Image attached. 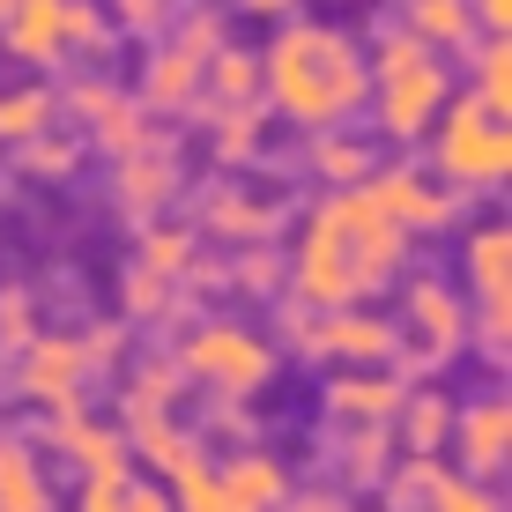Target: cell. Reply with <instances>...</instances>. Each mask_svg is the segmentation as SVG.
<instances>
[{
  "label": "cell",
  "instance_id": "cell-35",
  "mask_svg": "<svg viewBox=\"0 0 512 512\" xmlns=\"http://www.w3.org/2000/svg\"><path fill=\"white\" fill-rule=\"evenodd\" d=\"M238 275H245V290H275V275H282V268H275V253H268V260L253 253V260H245Z\"/></svg>",
  "mask_w": 512,
  "mask_h": 512
},
{
  "label": "cell",
  "instance_id": "cell-15",
  "mask_svg": "<svg viewBox=\"0 0 512 512\" xmlns=\"http://www.w3.org/2000/svg\"><path fill=\"white\" fill-rule=\"evenodd\" d=\"M505 275H512V238H505V223H483L468 238V282H475L483 312H505Z\"/></svg>",
  "mask_w": 512,
  "mask_h": 512
},
{
  "label": "cell",
  "instance_id": "cell-26",
  "mask_svg": "<svg viewBox=\"0 0 512 512\" xmlns=\"http://www.w3.org/2000/svg\"><path fill=\"white\" fill-rule=\"evenodd\" d=\"M60 38H67V45L104 52V38H112V30H104V15L90 8V0H60Z\"/></svg>",
  "mask_w": 512,
  "mask_h": 512
},
{
  "label": "cell",
  "instance_id": "cell-21",
  "mask_svg": "<svg viewBox=\"0 0 512 512\" xmlns=\"http://www.w3.org/2000/svg\"><path fill=\"white\" fill-rule=\"evenodd\" d=\"M52 127V90L30 82V90H0V141H30Z\"/></svg>",
  "mask_w": 512,
  "mask_h": 512
},
{
  "label": "cell",
  "instance_id": "cell-1",
  "mask_svg": "<svg viewBox=\"0 0 512 512\" xmlns=\"http://www.w3.org/2000/svg\"><path fill=\"white\" fill-rule=\"evenodd\" d=\"M409 253V231L372 201V186H342L334 201L312 216L305 253H297V297L312 312H342L357 297L386 290V275Z\"/></svg>",
  "mask_w": 512,
  "mask_h": 512
},
{
  "label": "cell",
  "instance_id": "cell-3",
  "mask_svg": "<svg viewBox=\"0 0 512 512\" xmlns=\"http://www.w3.org/2000/svg\"><path fill=\"white\" fill-rule=\"evenodd\" d=\"M364 75H379V127H386V141L431 134L438 104H446V60H438L431 45L409 38V30H386Z\"/></svg>",
  "mask_w": 512,
  "mask_h": 512
},
{
  "label": "cell",
  "instance_id": "cell-4",
  "mask_svg": "<svg viewBox=\"0 0 512 512\" xmlns=\"http://www.w3.org/2000/svg\"><path fill=\"white\" fill-rule=\"evenodd\" d=\"M438 141H431V164L446 171L453 186H498L505 171H512V134H505V119L490 112L483 97H453V104H438Z\"/></svg>",
  "mask_w": 512,
  "mask_h": 512
},
{
  "label": "cell",
  "instance_id": "cell-17",
  "mask_svg": "<svg viewBox=\"0 0 512 512\" xmlns=\"http://www.w3.org/2000/svg\"><path fill=\"white\" fill-rule=\"evenodd\" d=\"M409 38H423V45H446V52H468L483 30H475V15H468V0H409Z\"/></svg>",
  "mask_w": 512,
  "mask_h": 512
},
{
  "label": "cell",
  "instance_id": "cell-8",
  "mask_svg": "<svg viewBox=\"0 0 512 512\" xmlns=\"http://www.w3.org/2000/svg\"><path fill=\"white\" fill-rule=\"evenodd\" d=\"M364 186H372V201L401 231H446V223L461 216V201H453L446 186H431L416 164H394V171H379V179H364Z\"/></svg>",
  "mask_w": 512,
  "mask_h": 512
},
{
  "label": "cell",
  "instance_id": "cell-12",
  "mask_svg": "<svg viewBox=\"0 0 512 512\" xmlns=\"http://www.w3.org/2000/svg\"><path fill=\"white\" fill-rule=\"evenodd\" d=\"M0 30H8V52H15V60H30V67H52L67 52V38H60V0H15V8L0 15Z\"/></svg>",
  "mask_w": 512,
  "mask_h": 512
},
{
  "label": "cell",
  "instance_id": "cell-32",
  "mask_svg": "<svg viewBox=\"0 0 512 512\" xmlns=\"http://www.w3.org/2000/svg\"><path fill=\"white\" fill-rule=\"evenodd\" d=\"M112 104H119V90H112V82H75V112L90 119V127H97L104 112H112Z\"/></svg>",
  "mask_w": 512,
  "mask_h": 512
},
{
  "label": "cell",
  "instance_id": "cell-36",
  "mask_svg": "<svg viewBox=\"0 0 512 512\" xmlns=\"http://www.w3.org/2000/svg\"><path fill=\"white\" fill-rule=\"evenodd\" d=\"M75 512H119V483H90L82 490V505Z\"/></svg>",
  "mask_w": 512,
  "mask_h": 512
},
{
  "label": "cell",
  "instance_id": "cell-28",
  "mask_svg": "<svg viewBox=\"0 0 512 512\" xmlns=\"http://www.w3.org/2000/svg\"><path fill=\"white\" fill-rule=\"evenodd\" d=\"M112 15L127 30H141V38H156V30H171V15H179V8H171V0H112Z\"/></svg>",
  "mask_w": 512,
  "mask_h": 512
},
{
  "label": "cell",
  "instance_id": "cell-25",
  "mask_svg": "<svg viewBox=\"0 0 512 512\" xmlns=\"http://www.w3.org/2000/svg\"><path fill=\"white\" fill-rule=\"evenodd\" d=\"M119 186H127V201H164V193H171V164L149 156V149H134L127 171H119Z\"/></svg>",
  "mask_w": 512,
  "mask_h": 512
},
{
  "label": "cell",
  "instance_id": "cell-6",
  "mask_svg": "<svg viewBox=\"0 0 512 512\" xmlns=\"http://www.w3.org/2000/svg\"><path fill=\"white\" fill-rule=\"evenodd\" d=\"M409 342H416V349H394V357H401V372H394V379L431 372V364H446L453 349L468 342V305H461L453 290H438L431 275H416V282H409Z\"/></svg>",
  "mask_w": 512,
  "mask_h": 512
},
{
  "label": "cell",
  "instance_id": "cell-9",
  "mask_svg": "<svg viewBox=\"0 0 512 512\" xmlns=\"http://www.w3.org/2000/svg\"><path fill=\"white\" fill-rule=\"evenodd\" d=\"M305 349L312 357H349V364H394V349H401V334L372 320V312H320V320L305 327Z\"/></svg>",
  "mask_w": 512,
  "mask_h": 512
},
{
  "label": "cell",
  "instance_id": "cell-10",
  "mask_svg": "<svg viewBox=\"0 0 512 512\" xmlns=\"http://www.w3.org/2000/svg\"><path fill=\"white\" fill-rule=\"evenodd\" d=\"M453 438H461V468L475 475V483H490V475L505 468V446H512V409L498 394L468 401V409L453 416Z\"/></svg>",
  "mask_w": 512,
  "mask_h": 512
},
{
  "label": "cell",
  "instance_id": "cell-34",
  "mask_svg": "<svg viewBox=\"0 0 512 512\" xmlns=\"http://www.w3.org/2000/svg\"><path fill=\"white\" fill-rule=\"evenodd\" d=\"M179 260H186V231H156V238H149V268H156V275L179 268Z\"/></svg>",
  "mask_w": 512,
  "mask_h": 512
},
{
  "label": "cell",
  "instance_id": "cell-13",
  "mask_svg": "<svg viewBox=\"0 0 512 512\" xmlns=\"http://www.w3.org/2000/svg\"><path fill=\"white\" fill-rule=\"evenodd\" d=\"M401 394H409V379H394V372H364V379H334V386H327V409H334V416H349V423L364 431V423H394Z\"/></svg>",
  "mask_w": 512,
  "mask_h": 512
},
{
  "label": "cell",
  "instance_id": "cell-11",
  "mask_svg": "<svg viewBox=\"0 0 512 512\" xmlns=\"http://www.w3.org/2000/svg\"><path fill=\"white\" fill-rule=\"evenodd\" d=\"M82 372H90V357H82V342H30V364H23V386H30V401H45V409H60V416H75V386Z\"/></svg>",
  "mask_w": 512,
  "mask_h": 512
},
{
  "label": "cell",
  "instance_id": "cell-20",
  "mask_svg": "<svg viewBox=\"0 0 512 512\" xmlns=\"http://www.w3.org/2000/svg\"><path fill=\"white\" fill-rule=\"evenodd\" d=\"M0 512H52L45 475L30 468V446H15V438H0Z\"/></svg>",
  "mask_w": 512,
  "mask_h": 512
},
{
  "label": "cell",
  "instance_id": "cell-29",
  "mask_svg": "<svg viewBox=\"0 0 512 512\" xmlns=\"http://www.w3.org/2000/svg\"><path fill=\"white\" fill-rule=\"evenodd\" d=\"M23 164L38 171V179H60V171L75 164V149H67V141H45V134H30V141H23Z\"/></svg>",
  "mask_w": 512,
  "mask_h": 512
},
{
  "label": "cell",
  "instance_id": "cell-31",
  "mask_svg": "<svg viewBox=\"0 0 512 512\" xmlns=\"http://www.w3.org/2000/svg\"><path fill=\"white\" fill-rule=\"evenodd\" d=\"M127 305H134V312H164V305H171V282L156 275V268H141L134 290H127Z\"/></svg>",
  "mask_w": 512,
  "mask_h": 512
},
{
  "label": "cell",
  "instance_id": "cell-38",
  "mask_svg": "<svg viewBox=\"0 0 512 512\" xmlns=\"http://www.w3.org/2000/svg\"><path fill=\"white\" fill-rule=\"evenodd\" d=\"M290 512H342V505H334V498H297Z\"/></svg>",
  "mask_w": 512,
  "mask_h": 512
},
{
  "label": "cell",
  "instance_id": "cell-37",
  "mask_svg": "<svg viewBox=\"0 0 512 512\" xmlns=\"http://www.w3.org/2000/svg\"><path fill=\"white\" fill-rule=\"evenodd\" d=\"M238 8H245V15H290L297 0H238Z\"/></svg>",
  "mask_w": 512,
  "mask_h": 512
},
{
  "label": "cell",
  "instance_id": "cell-27",
  "mask_svg": "<svg viewBox=\"0 0 512 512\" xmlns=\"http://www.w3.org/2000/svg\"><path fill=\"white\" fill-rule=\"evenodd\" d=\"M208 216H216V231H231V238L275 231V216H268V208H253V201H208Z\"/></svg>",
  "mask_w": 512,
  "mask_h": 512
},
{
  "label": "cell",
  "instance_id": "cell-19",
  "mask_svg": "<svg viewBox=\"0 0 512 512\" xmlns=\"http://www.w3.org/2000/svg\"><path fill=\"white\" fill-rule=\"evenodd\" d=\"M201 90H208V104H253V90H260V60H253V52L216 45V52H208V67H201Z\"/></svg>",
  "mask_w": 512,
  "mask_h": 512
},
{
  "label": "cell",
  "instance_id": "cell-2",
  "mask_svg": "<svg viewBox=\"0 0 512 512\" xmlns=\"http://www.w3.org/2000/svg\"><path fill=\"white\" fill-rule=\"evenodd\" d=\"M260 90L275 97V112H290L297 127H342L349 112L364 104L372 75H364L357 45L327 23H290L282 38L260 52Z\"/></svg>",
  "mask_w": 512,
  "mask_h": 512
},
{
  "label": "cell",
  "instance_id": "cell-39",
  "mask_svg": "<svg viewBox=\"0 0 512 512\" xmlns=\"http://www.w3.org/2000/svg\"><path fill=\"white\" fill-rule=\"evenodd\" d=\"M8 8H15V0H0V15H8Z\"/></svg>",
  "mask_w": 512,
  "mask_h": 512
},
{
  "label": "cell",
  "instance_id": "cell-30",
  "mask_svg": "<svg viewBox=\"0 0 512 512\" xmlns=\"http://www.w3.org/2000/svg\"><path fill=\"white\" fill-rule=\"evenodd\" d=\"M119 512H179V505H171V490L134 483V475H127V483H119Z\"/></svg>",
  "mask_w": 512,
  "mask_h": 512
},
{
  "label": "cell",
  "instance_id": "cell-22",
  "mask_svg": "<svg viewBox=\"0 0 512 512\" xmlns=\"http://www.w3.org/2000/svg\"><path fill=\"white\" fill-rule=\"evenodd\" d=\"M312 171H320L327 186H364V179H372V149H364V141H349V134H320Z\"/></svg>",
  "mask_w": 512,
  "mask_h": 512
},
{
  "label": "cell",
  "instance_id": "cell-18",
  "mask_svg": "<svg viewBox=\"0 0 512 512\" xmlns=\"http://www.w3.org/2000/svg\"><path fill=\"white\" fill-rule=\"evenodd\" d=\"M401 446H409V461H431L438 446H446V431H453V409H446V394H401Z\"/></svg>",
  "mask_w": 512,
  "mask_h": 512
},
{
  "label": "cell",
  "instance_id": "cell-16",
  "mask_svg": "<svg viewBox=\"0 0 512 512\" xmlns=\"http://www.w3.org/2000/svg\"><path fill=\"white\" fill-rule=\"evenodd\" d=\"M60 438L75 446V461H82L90 483H127V438L119 431H97V423H82V409H75V416H60Z\"/></svg>",
  "mask_w": 512,
  "mask_h": 512
},
{
  "label": "cell",
  "instance_id": "cell-5",
  "mask_svg": "<svg viewBox=\"0 0 512 512\" xmlns=\"http://www.w3.org/2000/svg\"><path fill=\"white\" fill-rule=\"evenodd\" d=\"M179 372L186 379H208L223 401H245L275 379V349L260 342L253 327H231V320H208L193 327V342L179 349Z\"/></svg>",
  "mask_w": 512,
  "mask_h": 512
},
{
  "label": "cell",
  "instance_id": "cell-33",
  "mask_svg": "<svg viewBox=\"0 0 512 512\" xmlns=\"http://www.w3.org/2000/svg\"><path fill=\"white\" fill-rule=\"evenodd\" d=\"M468 15H475V30H490V38L512 30V0H468Z\"/></svg>",
  "mask_w": 512,
  "mask_h": 512
},
{
  "label": "cell",
  "instance_id": "cell-23",
  "mask_svg": "<svg viewBox=\"0 0 512 512\" xmlns=\"http://www.w3.org/2000/svg\"><path fill=\"white\" fill-rule=\"evenodd\" d=\"M475 97L490 104V112H512V52H505V38H483L475 45Z\"/></svg>",
  "mask_w": 512,
  "mask_h": 512
},
{
  "label": "cell",
  "instance_id": "cell-24",
  "mask_svg": "<svg viewBox=\"0 0 512 512\" xmlns=\"http://www.w3.org/2000/svg\"><path fill=\"white\" fill-rule=\"evenodd\" d=\"M423 505H431V512H498V498H490L475 475H446V468H431V483H423Z\"/></svg>",
  "mask_w": 512,
  "mask_h": 512
},
{
  "label": "cell",
  "instance_id": "cell-7",
  "mask_svg": "<svg viewBox=\"0 0 512 512\" xmlns=\"http://www.w3.org/2000/svg\"><path fill=\"white\" fill-rule=\"evenodd\" d=\"M290 505V475L268 453H238L208 475V512H282Z\"/></svg>",
  "mask_w": 512,
  "mask_h": 512
},
{
  "label": "cell",
  "instance_id": "cell-14",
  "mask_svg": "<svg viewBox=\"0 0 512 512\" xmlns=\"http://www.w3.org/2000/svg\"><path fill=\"white\" fill-rule=\"evenodd\" d=\"M141 97H149L156 112H179V104H193V97H201V60H193V52H179V45H156L149 67H141ZM149 104H141V112H149Z\"/></svg>",
  "mask_w": 512,
  "mask_h": 512
}]
</instances>
